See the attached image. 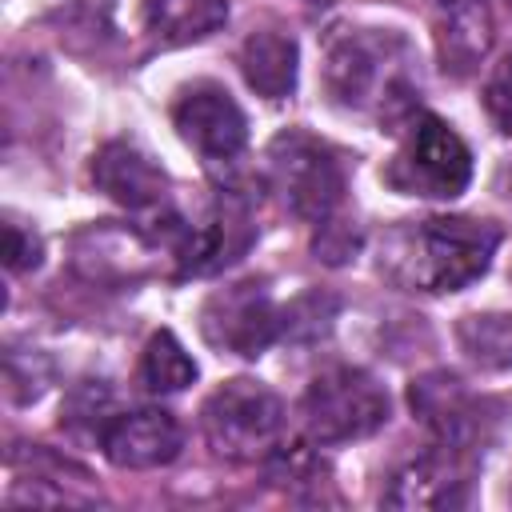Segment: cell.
<instances>
[{
	"label": "cell",
	"instance_id": "12",
	"mask_svg": "<svg viewBox=\"0 0 512 512\" xmlns=\"http://www.w3.org/2000/svg\"><path fill=\"white\" fill-rule=\"evenodd\" d=\"M408 400H412V412L432 432V444L452 448L460 456L476 444V436H480V404L452 372H428V376L412 380Z\"/></svg>",
	"mask_w": 512,
	"mask_h": 512
},
{
	"label": "cell",
	"instance_id": "13",
	"mask_svg": "<svg viewBox=\"0 0 512 512\" xmlns=\"http://www.w3.org/2000/svg\"><path fill=\"white\" fill-rule=\"evenodd\" d=\"M436 52L444 72L468 76L492 48V8L488 0H428Z\"/></svg>",
	"mask_w": 512,
	"mask_h": 512
},
{
	"label": "cell",
	"instance_id": "20",
	"mask_svg": "<svg viewBox=\"0 0 512 512\" xmlns=\"http://www.w3.org/2000/svg\"><path fill=\"white\" fill-rule=\"evenodd\" d=\"M40 264V236L16 220L4 224V268L8 272H32Z\"/></svg>",
	"mask_w": 512,
	"mask_h": 512
},
{
	"label": "cell",
	"instance_id": "4",
	"mask_svg": "<svg viewBox=\"0 0 512 512\" xmlns=\"http://www.w3.org/2000/svg\"><path fill=\"white\" fill-rule=\"evenodd\" d=\"M264 164H268L272 192L296 220L320 228L340 216L344 188H348L344 164L320 136L304 128H284L280 136H272Z\"/></svg>",
	"mask_w": 512,
	"mask_h": 512
},
{
	"label": "cell",
	"instance_id": "16",
	"mask_svg": "<svg viewBox=\"0 0 512 512\" xmlns=\"http://www.w3.org/2000/svg\"><path fill=\"white\" fill-rule=\"evenodd\" d=\"M196 380V360L188 356V348L168 332H152V340L144 344V356H140V384L148 392H184L188 384Z\"/></svg>",
	"mask_w": 512,
	"mask_h": 512
},
{
	"label": "cell",
	"instance_id": "5",
	"mask_svg": "<svg viewBox=\"0 0 512 512\" xmlns=\"http://www.w3.org/2000/svg\"><path fill=\"white\" fill-rule=\"evenodd\" d=\"M380 176L400 196L456 200L472 180V152L452 132V124L432 112H416L404 124V136Z\"/></svg>",
	"mask_w": 512,
	"mask_h": 512
},
{
	"label": "cell",
	"instance_id": "14",
	"mask_svg": "<svg viewBox=\"0 0 512 512\" xmlns=\"http://www.w3.org/2000/svg\"><path fill=\"white\" fill-rule=\"evenodd\" d=\"M240 72L244 84L264 100H288L296 92L300 48L280 28H252L240 44Z\"/></svg>",
	"mask_w": 512,
	"mask_h": 512
},
{
	"label": "cell",
	"instance_id": "8",
	"mask_svg": "<svg viewBox=\"0 0 512 512\" xmlns=\"http://www.w3.org/2000/svg\"><path fill=\"white\" fill-rule=\"evenodd\" d=\"M172 128L208 164H232L248 144V116L216 80H192L176 92Z\"/></svg>",
	"mask_w": 512,
	"mask_h": 512
},
{
	"label": "cell",
	"instance_id": "21",
	"mask_svg": "<svg viewBox=\"0 0 512 512\" xmlns=\"http://www.w3.org/2000/svg\"><path fill=\"white\" fill-rule=\"evenodd\" d=\"M304 4H332V0H304Z\"/></svg>",
	"mask_w": 512,
	"mask_h": 512
},
{
	"label": "cell",
	"instance_id": "1",
	"mask_svg": "<svg viewBox=\"0 0 512 512\" xmlns=\"http://www.w3.org/2000/svg\"><path fill=\"white\" fill-rule=\"evenodd\" d=\"M500 248V228L472 216L404 220L380 244V272L412 292H460L480 280Z\"/></svg>",
	"mask_w": 512,
	"mask_h": 512
},
{
	"label": "cell",
	"instance_id": "19",
	"mask_svg": "<svg viewBox=\"0 0 512 512\" xmlns=\"http://www.w3.org/2000/svg\"><path fill=\"white\" fill-rule=\"evenodd\" d=\"M484 108H488L492 124L504 136H512V56H504L488 72V80H484Z\"/></svg>",
	"mask_w": 512,
	"mask_h": 512
},
{
	"label": "cell",
	"instance_id": "9",
	"mask_svg": "<svg viewBox=\"0 0 512 512\" xmlns=\"http://www.w3.org/2000/svg\"><path fill=\"white\" fill-rule=\"evenodd\" d=\"M92 184H96V192H104L112 204L128 208L132 216H148V212L172 204L164 168L132 140H108L92 156Z\"/></svg>",
	"mask_w": 512,
	"mask_h": 512
},
{
	"label": "cell",
	"instance_id": "11",
	"mask_svg": "<svg viewBox=\"0 0 512 512\" xmlns=\"http://www.w3.org/2000/svg\"><path fill=\"white\" fill-rule=\"evenodd\" d=\"M464 484H468L464 480V456L432 444V448L408 456L404 464H396L380 500L388 508H456L468 500Z\"/></svg>",
	"mask_w": 512,
	"mask_h": 512
},
{
	"label": "cell",
	"instance_id": "7",
	"mask_svg": "<svg viewBox=\"0 0 512 512\" xmlns=\"http://www.w3.org/2000/svg\"><path fill=\"white\" fill-rule=\"evenodd\" d=\"M200 332L216 352L252 360L264 356L280 336H288V312L260 280H240L216 288L200 304Z\"/></svg>",
	"mask_w": 512,
	"mask_h": 512
},
{
	"label": "cell",
	"instance_id": "6",
	"mask_svg": "<svg viewBox=\"0 0 512 512\" xmlns=\"http://www.w3.org/2000/svg\"><path fill=\"white\" fill-rule=\"evenodd\" d=\"M304 428L312 444H352L380 432L392 416L388 388L356 368V364H332L312 376L304 388Z\"/></svg>",
	"mask_w": 512,
	"mask_h": 512
},
{
	"label": "cell",
	"instance_id": "17",
	"mask_svg": "<svg viewBox=\"0 0 512 512\" xmlns=\"http://www.w3.org/2000/svg\"><path fill=\"white\" fill-rule=\"evenodd\" d=\"M460 344L484 368H512V316H464Z\"/></svg>",
	"mask_w": 512,
	"mask_h": 512
},
{
	"label": "cell",
	"instance_id": "15",
	"mask_svg": "<svg viewBox=\"0 0 512 512\" xmlns=\"http://www.w3.org/2000/svg\"><path fill=\"white\" fill-rule=\"evenodd\" d=\"M228 20V0H140V24L160 48L208 40Z\"/></svg>",
	"mask_w": 512,
	"mask_h": 512
},
{
	"label": "cell",
	"instance_id": "2",
	"mask_svg": "<svg viewBox=\"0 0 512 512\" xmlns=\"http://www.w3.org/2000/svg\"><path fill=\"white\" fill-rule=\"evenodd\" d=\"M400 52V40L392 32L376 28H352L336 24L324 36V60L320 80L332 104L340 108H380V120H400V128L416 116L412 84L392 64Z\"/></svg>",
	"mask_w": 512,
	"mask_h": 512
},
{
	"label": "cell",
	"instance_id": "18",
	"mask_svg": "<svg viewBox=\"0 0 512 512\" xmlns=\"http://www.w3.org/2000/svg\"><path fill=\"white\" fill-rule=\"evenodd\" d=\"M112 416H116V408H112V392L104 388V380H84L64 400V420L60 424L76 436H96L100 440Z\"/></svg>",
	"mask_w": 512,
	"mask_h": 512
},
{
	"label": "cell",
	"instance_id": "10",
	"mask_svg": "<svg viewBox=\"0 0 512 512\" xmlns=\"http://www.w3.org/2000/svg\"><path fill=\"white\" fill-rule=\"evenodd\" d=\"M100 448L116 468L148 472V468H164L180 456L184 432H180V420L164 408H132V412H116L108 420Z\"/></svg>",
	"mask_w": 512,
	"mask_h": 512
},
{
	"label": "cell",
	"instance_id": "3",
	"mask_svg": "<svg viewBox=\"0 0 512 512\" xmlns=\"http://www.w3.org/2000/svg\"><path fill=\"white\" fill-rule=\"evenodd\" d=\"M284 424H288L284 400L252 376H236L220 384L200 408V428L208 448L236 464H256V460L264 464L284 444Z\"/></svg>",
	"mask_w": 512,
	"mask_h": 512
}]
</instances>
